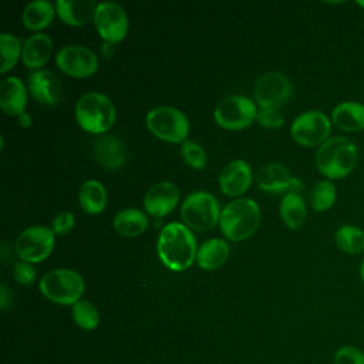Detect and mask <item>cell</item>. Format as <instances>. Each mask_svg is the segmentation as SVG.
<instances>
[{"label": "cell", "mask_w": 364, "mask_h": 364, "mask_svg": "<svg viewBox=\"0 0 364 364\" xmlns=\"http://www.w3.org/2000/svg\"><path fill=\"white\" fill-rule=\"evenodd\" d=\"M156 253L161 262L173 272L188 269L196 260V240L185 223H166L158 236Z\"/></svg>", "instance_id": "1"}, {"label": "cell", "mask_w": 364, "mask_h": 364, "mask_svg": "<svg viewBox=\"0 0 364 364\" xmlns=\"http://www.w3.org/2000/svg\"><path fill=\"white\" fill-rule=\"evenodd\" d=\"M314 162L317 171L326 179H343L357 166L358 148L347 136H330L317 148Z\"/></svg>", "instance_id": "2"}, {"label": "cell", "mask_w": 364, "mask_h": 364, "mask_svg": "<svg viewBox=\"0 0 364 364\" xmlns=\"http://www.w3.org/2000/svg\"><path fill=\"white\" fill-rule=\"evenodd\" d=\"M74 115L80 127L91 134H104L115 122L114 102L102 92H84L75 102Z\"/></svg>", "instance_id": "3"}, {"label": "cell", "mask_w": 364, "mask_h": 364, "mask_svg": "<svg viewBox=\"0 0 364 364\" xmlns=\"http://www.w3.org/2000/svg\"><path fill=\"white\" fill-rule=\"evenodd\" d=\"M260 223V208L250 198H237L220 212L219 226L226 239L237 242L255 233Z\"/></svg>", "instance_id": "4"}, {"label": "cell", "mask_w": 364, "mask_h": 364, "mask_svg": "<svg viewBox=\"0 0 364 364\" xmlns=\"http://www.w3.org/2000/svg\"><path fill=\"white\" fill-rule=\"evenodd\" d=\"M40 291L46 299L64 306H74L81 300L85 284L82 276L73 269H54L47 272L40 283Z\"/></svg>", "instance_id": "5"}, {"label": "cell", "mask_w": 364, "mask_h": 364, "mask_svg": "<svg viewBox=\"0 0 364 364\" xmlns=\"http://www.w3.org/2000/svg\"><path fill=\"white\" fill-rule=\"evenodd\" d=\"M181 216L189 229L199 232L210 230L220 219L219 202L209 192H192L182 202Z\"/></svg>", "instance_id": "6"}, {"label": "cell", "mask_w": 364, "mask_h": 364, "mask_svg": "<svg viewBox=\"0 0 364 364\" xmlns=\"http://www.w3.org/2000/svg\"><path fill=\"white\" fill-rule=\"evenodd\" d=\"M148 129L158 138L168 142H183L189 134V119L178 108L159 105L148 111L145 117Z\"/></svg>", "instance_id": "7"}, {"label": "cell", "mask_w": 364, "mask_h": 364, "mask_svg": "<svg viewBox=\"0 0 364 364\" xmlns=\"http://www.w3.org/2000/svg\"><path fill=\"white\" fill-rule=\"evenodd\" d=\"M333 122L323 111L309 109L299 114L290 127L291 138L303 146H320L331 134Z\"/></svg>", "instance_id": "8"}, {"label": "cell", "mask_w": 364, "mask_h": 364, "mask_svg": "<svg viewBox=\"0 0 364 364\" xmlns=\"http://www.w3.org/2000/svg\"><path fill=\"white\" fill-rule=\"evenodd\" d=\"M256 104L246 95H229L223 98L213 111L216 124L226 129H243L257 117Z\"/></svg>", "instance_id": "9"}, {"label": "cell", "mask_w": 364, "mask_h": 364, "mask_svg": "<svg viewBox=\"0 0 364 364\" xmlns=\"http://www.w3.org/2000/svg\"><path fill=\"white\" fill-rule=\"evenodd\" d=\"M54 247V232L43 225L26 228L16 239L14 250L23 262L38 263L44 260Z\"/></svg>", "instance_id": "10"}, {"label": "cell", "mask_w": 364, "mask_h": 364, "mask_svg": "<svg viewBox=\"0 0 364 364\" xmlns=\"http://www.w3.org/2000/svg\"><path fill=\"white\" fill-rule=\"evenodd\" d=\"M92 21L100 37L108 44L119 43L128 31V16L115 1L98 3Z\"/></svg>", "instance_id": "11"}, {"label": "cell", "mask_w": 364, "mask_h": 364, "mask_svg": "<svg viewBox=\"0 0 364 364\" xmlns=\"http://www.w3.org/2000/svg\"><path fill=\"white\" fill-rule=\"evenodd\" d=\"M293 87L287 75L279 71L262 74L255 84V101L260 108H279L291 97Z\"/></svg>", "instance_id": "12"}, {"label": "cell", "mask_w": 364, "mask_h": 364, "mask_svg": "<svg viewBox=\"0 0 364 364\" xmlns=\"http://www.w3.org/2000/svg\"><path fill=\"white\" fill-rule=\"evenodd\" d=\"M57 67L65 74L77 78L90 77L98 68L97 55L84 46H64L55 54Z\"/></svg>", "instance_id": "13"}, {"label": "cell", "mask_w": 364, "mask_h": 364, "mask_svg": "<svg viewBox=\"0 0 364 364\" xmlns=\"http://www.w3.org/2000/svg\"><path fill=\"white\" fill-rule=\"evenodd\" d=\"M255 179L262 191L273 193H300L303 188L301 181L299 178L291 176L287 166L279 162H269L260 166L255 175Z\"/></svg>", "instance_id": "14"}, {"label": "cell", "mask_w": 364, "mask_h": 364, "mask_svg": "<svg viewBox=\"0 0 364 364\" xmlns=\"http://www.w3.org/2000/svg\"><path fill=\"white\" fill-rule=\"evenodd\" d=\"M179 202V188L168 181L154 183L144 195L145 210L156 218L171 213Z\"/></svg>", "instance_id": "15"}, {"label": "cell", "mask_w": 364, "mask_h": 364, "mask_svg": "<svg viewBox=\"0 0 364 364\" xmlns=\"http://www.w3.org/2000/svg\"><path fill=\"white\" fill-rule=\"evenodd\" d=\"M252 168L243 159H233L228 162L219 172L220 191L228 196H240L252 183Z\"/></svg>", "instance_id": "16"}, {"label": "cell", "mask_w": 364, "mask_h": 364, "mask_svg": "<svg viewBox=\"0 0 364 364\" xmlns=\"http://www.w3.org/2000/svg\"><path fill=\"white\" fill-rule=\"evenodd\" d=\"M92 155L100 166L109 171H117L127 162V148L124 142L109 134H102L95 139Z\"/></svg>", "instance_id": "17"}, {"label": "cell", "mask_w": 364, "mask_h": 364, "mask_svg": "<svg viewBox=\"0 0 364 364\" xmlns=\"http://www.w3.org/2000/svg\"><path fill=\"white\" fill-rule=\"evenodd\" d=\"M28 91L34 100L44 105H54L61 98L58 77L50 70H34L28 74Z\"/></svg>", "instance_id": "18"}, {"label": "cell", "mask_w": 364, "mask_h": 364, "mask_svg": "<svg viewBox=\"0 0 364 364\" xmlns=\"http://www.w3.org/2000/svg\"><path fill=\"white\" fill-rule=\"evenodd\" d=\"M27 104V90L18 77H6L0 82V107L4 114L18 117Z\"/></svg>", "instance_id": "19"}, {"label": "cell", "mask_w": 364, "mask_h": 364, "mask_svg": "<svg viewBox=\"0 0 364 364\" xmlns=\"http://www.w3.org/2000/svg\"><path fill=\"white\" fill-rule=\"evenodd\" d=\"M333 125L346 132H360L364 129V104L360 101H343L330 114Z\"/></svg>", "instance_id": "20"}, {"label": "cell", "mask_w": 364, "mask_h": 364, "mask_svg": "<svg viewBox=\"0 0 364 364\" xmlns=\"http://www.w3.org/2000/svg\"><path fill=\"white\" fill-rule=\"evenodd\" d=\"M58 17L70 26H84L94 20L98 3L94 0H57L54 3Z\"/></svg>", "instance_id": "21"}, {"label": "cell", "mask_w": 364, "mask_h": 364, "mask_svg": "<svg viewBox=\"0 0 364 364\" xmlns=\"http://www.w3.org/2000/svg\"><path fill=\"white\" fill-rule=\"evenodd\" d=\"M53 51V41L48 34L46 33H36L31 34L23 44L21 58L26 67L31 68H40L43 67Z\"/></svg>", "instance_id": "22"}, {"label": "cell", "mask_w": 364, "mask_h": 364, "mask_svg": "<svg viewBox=\"0 0 364 364\" xmlns=\"http://www.w3.org/2000/svg\"><path fill=\"white\" fill-rule=\"evenodd\" d=\"M229 257V245L225 239L212 237L198 247L196 263L203 270L219 269Z\"/></svg>", "instance_id": "23"}, {"label": "cell", "mask_w": 364, "mask_h": 364, "mask_svg": "<svg viewBox=\"0 0 364 364\" xmlns=\"http://www.w3.org/2000/svg\"><path fill=\"white\" fill-rule=\"evenodd\" d=\"M279 212H280V216H282V220L284 222V225L289 229L296 230L306 220V215H307L306 202L299 192L284 193L280 200Z\"/></svg>", "instance_id": "24"}, {"label": "cell", "mask_w": 364, "mask_h": 364, "mask_svg": "<svg viewBox=\"0 0 364 364\" xmlns=\"http://www.w3.org/2000/svg\"><path fill=\"white\" fill-rule=\"evenodd\" d=\"M148 216L145 212L135 209V208H127L119 210L114 218V229L127 237H134L141 233H144L148 228Z\"/></svg>", "instance_id": "25"}, {"label": "cell", "mask_w": 364, "mask_h": 364, "mask_svg": "<svg viewBox=\"0 0 364 364\" xmlns=\"http://www.w3.org/2000/svg\"><path fill=\"white\" fill-rule=\"evenodd\" d=\"M78 202L84 212L90 215L102 212L107 205V191L104 185L97 179H88L82 182L78 191Z\"/></svg>", "instance_id": "26"}, {"label": "cell", "mask_w": 364, "mask_h": 364, "mask_svg": "<svg viewBox=\"0 0 364 364\" xmlns=\"http://www.w3.org/2000/svg\"><path fill=\"white\" fill-rule=\"evenodd\" d=\"M55 13V6L48 0H33L26 4L21 20L30 30H41L47 27Z\"/></svg>", "instance_id": "27"}, {"label": "cell", "mask_w": 364, "mask_h": 364, "mask_svg": "<svg viewBox=\"0 0 364 364\" xmlns=\"http://www.w3.org/2000/svg\"><path fill=\"white\" fill-rule=\"evenodd\" d=\"M334 243L347 255H358L364 250V230L357 225L344 223L334 232Z\"/></svg>", "instance_id": "28"}, {"label": "cell", "mask_w": 364, "mask_h": 364, "mask_svg": "<svg viewBox=\"0 0 364 364\" xmlns=\"http://www.w3.org/2000/svg\"><path fill=\"white\" fill-rule=\"evenodd\" d=\"M337 199V188L333 181L321 179L317 181L309 193L310 206L317 212H326L333 208Z\"/></svg>", "instance_id": "29"}, {"label": "cell", "mask_w": 364, "mask_h": 364, "mask_svg": "<svg viewBox=\"0 0 364 364\" xmlns=\"http://www.w3.org/2000/svg\"><path fill=\"white\" fill-rule=\"evenodd\" d=\"M0 50H1V67L0 73L4 74L16 65L21 57V40L13 34L3 33L0 34Z\"/></svg>", "instance_id": "30"}, {"label": "cell", "mask_w": 364, "mask_h": 364, "mask_svg": "<svg viewBox=\"0 0 364 364\" xmlns=\"http://www.w3.org/2000/svg\"><path fill=\"white\" fill-rule=\"evenodd\" d=\"M73 318L82 330H94L100 324V314L97 307L88 300L77 301L71 309Z\"/></svg>", "instance_id": "31"}, {"label": "cell", "mask_w": 364, "mask_h": 364, "mask_svg": "<svg viewBox=\"0 0 364 364\" xmlns=\"http://www.w3.org/2000/svg\"><path fill=\"white\" fill-rule=\"evenodd\" d=\"M181 154L189 166L195 169H202L206 166V162H208L206 152L202 148V145H199L198 142L191 139L183 141L181 144Z\"/></svg>", "instance_id": "32"}, {"label": "cell", "mask_w": 364, "mask_h": 364, "mask_svg": "<svg viewBox=\"0 0 364 364\" xmlns=\"http://www.w3.org/2000/svg\"><path fill=\"white\" fill-rule=\"evenodd\" d=\"M333 364H364V351L353 344L340 346L334 351Z\"/></svg>", "instance_id": "33"}, {"label": "cell", "mask_w": 364, "mask_h": 364, "mask_svg": "<svg viewBox=\"0 0 364 364\" xmlns=\"http://www.w3.org/2000/svg\"><path fill=\"white\" fill-rule=\"evenodd\" d=\"M256 121L264 128H280L284 124V117L279 108H260Z\"/></svg>", "instance_id": "34"}, {"label": "cell", "mask_w": 364, "mask_h": 364, "mask_svg": "<svg viewBox=\"0 0 364 364\" xmlns=\"http://www.w3.org/2000/svg\"><path fill=\"white\" fill-rule=\"evenodd\" d=\"M36 269L33 266V263L28 262H16L13 266V277L16 279L17 283L23 284V286H28L36 280Z\"/></svg>", "instance_id": "35"}, {"label": "cell", "mask_w": 364, "mask_h": 364, "mask_svg": "<svg viewBox=\"0 0 364 364\" xmlns=\"http://www.w3.org/2000/svg\"><path fill=\"white\" fill-rule=\"evenodd\" d=\"M75 219L74 215L71 212H60L54 216L53 222H51V230L54 232V235H64L68 233L73 228H74Z\"/></svg>", "instance_id": "36"}, {"label": "cell", "mask_w": 364, "mask_h": 364, "mask_svg": "<svg viewBox=\"0 0 364 364\" xmlns=\"http://www.w3.org/2000/svg\"><path fill=\"white\" fill-rule=\"evenodd\" d=\"M0 303H1V310H6L9 307V290L6 284H1L0 287Z\"/></svg>", "instance_id": "37"}, {"label": "cell", "mask_w": 364, "mask_h": 364, "mask_svg": "<svg viewBox=\"0 0 364 364\" xmlns=\"http://www.w3.org/2000/svg\"><path fill=\"white\" fill-rule=\"evenodd\" d=\"M17 121L21 127L24 128H28L31 125V117L27 114V112H21L18 117H17Z\"/></svg>", "instance_id": "38"}, {"label": "cell", "mask_w": 364, "mask_h": 364, "mask_svg": "<svg viewBox=\"0 0 364 364\" xmlns=\"http://www.w3.org/2000/svg\"><path fill=\"white\" fill-rule=\"evenodd\" d=\"M358 276H360V280L364 283V257L360 263V267H358Z\"/></svg>", "instance_id": "39"}, {"label": "cell", "mask_w": 364, "mask_h": 364, "mask_svg": "<svg viewBox=\"0 0 364 364\" xmlns=\"http://www.w3.org/2000/svg\"><path fill=\"white\" fill-rule=\"evenodd\" d=\"M355 4H357L358 7H361V9H364V0H357Z\"/></svg>", "instance_id": "40"}]
</instances>
